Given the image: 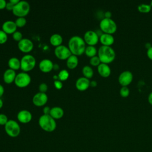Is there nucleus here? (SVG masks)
Returning <instances> with one entry per match:
<instances>
[{
    "instance_id": "obj_1",
    "label": "nucleus",
    "mask_w": 152,
    "mask_h": 152,
    "mask_svg": "<svg viewBox=\"0 0 152 152\" xmlns=\"http://www.w3.org/2000/svg\"><path fill=\"white\" fill-rule=\"evenodd\" d=\"M68 48L72 55L78 56L84 53L86 46L83 37L79 36H73L68 40Z\"/></svg>"
},
{
    "instance_id": "obj_2",
    "label": "nucleus",
    "mask_w": 152,
    "mask_h": 152,
    "mask_svg": "<svg viewBox=\"0 0 152 152\" xmlns=\"http://www.w3.org/2000/svg\"><path fill=\"white\" fill-rule=\"evenodd\" d=\"M97 56L101 63L109 64L115 60L116 53L111 46L102 45L97 50Z\"/></svg>"
},
{
    "instance_id": "obj_3",
    "label": "nucleus",
    "mask_w": 152,
    "mask_h": 152,
    "mask_svg": "<svg viewBox=\"0 0 152 152\" xmlns=\"http://www.w3.org/2000/svg\"><path fill=\"white\" fill-rule=\"evenodd\" d=\"M38 124L43 131L48 132L54 131L56 128V121L50 115H41L39 118Z\"/></svg>"
},
{
    "instance_id": "obj_4",
    "label": "nucleus",
    "mask_w": 152,
    "mask_h": 152,
    "mask_svg": "<svg viewBox=\"0 0 152 152\" xmlns=\"http://www.w3.org/2000/svg\"><path fill=\"white\" fill-rule=\"evenodd\" d=\"M99 27L103 33L113 34L117 30V25L112 18H103L100 21Z\"/></svg>"
},
{
    "instance_id": "obj_5",
    "label": "nucleus",
    "mask_w": 152,
    "mask_h": 152,
    "mask_svg": "<svg viewBox=\"0 0 152 152\" xmlns=\"http://www.w3.org/2000/svg\"><path fill=\"white\" fill-rule=\"evenodd\" d=\"M30 5L26 1H20L14 5L12 11L13 14L18 17H24L30 12Z\"/></svg>"
},
{
    "instance_id": "obj_6",
    "label": "nucleus",
    "mask_w": 152,
    "mask_h": 152,
    "mask_svg": "<svg viewBox=\"0 0 152 152\" xmlns=\"http://www.w3.org/2000/svg\"><path fill=\"white\" fill-rule=\"evenodd\" d=\"M20 69L23 71L27 72L32 70L36 66V58L30 54L24 55L20 59Z\"/></svg>"
},
{
    "instance_id": "obj_7",
    "label": "nucleus",
    "mask_w": 152,
    "mask_h": 152,
    "mask_svg": "<svg viewBox=\"0 0 152 152\" xmlns=\"http://www.w3.org/2000/svg\"><path fill=\"white\" fill-rule=\"evenodd\" d=\"M4 129L6 134L12 138L18 137L21 132L20 125L17 121L12 119L8 120L4 126Z\"/></svg>"
},
{
    "instance_id": "obj_8",
    "label": "nucleus",
    "mask_w": 152,
    "mask_h": 152,
    "mask_svg": "<svg viewBox=\"0 0 152 152\" xmlns=\"http://www.w3.org/2000/svg\"><path fill=\"white\" fill-rule=\"evenodd\" d=\"M31 83V77L26 72H21L17 74L14 83L15 86L20 88H24L28 86Z\"/></svg>"
},
{
    "instance_id": "obj_9",
    "label": "nucleus",
    "mask_w": 152,
    "mask_h": 152,
    "mask_svg": "<svg viewBox=\"0 0 152 152\" xmlns=\"http://www.w3.org/2000/svg\"><path fill=\"white\" fill-rule=\"evenodd\" d=\"M54 53L56 58L61 60L67 59L72 55L69 48L62 45L55 48Z\"/></svg>"
},
{
    "instance_id": "obj_10",
    "label": "nucleus",
    "mask_w": 152,
    "mask_h": 152,
    "mask_svg": "<svg viewBox=\"0 0 152 152\" xmlns=\"http://www.w3.org/2000/svg\"><path fill=\"white\" fill-rule=\"evenodd\" d=\"M83 39L88 46H94L97 44L99 40V36L95 31L88 30L84 33Z\"/></svg>"
},
{
    "instance_id": "obj_11",
    "label": "nucleus",
    "mask_w": 152,
    "mask_h": 152,
    "mask_svg": "<svg viewBox=\"0 0 152 152\" xmlns=\"http://www.w3.org/2000/svg\"><path fill=\"white\" fill-rule=\"evenodd\" d=\"M133 80V74L130 71L122 72L118 77V82L122 87H128Z\"/></svg>"
},
{
    "instance_id": "obj_12",
    "label": "nucleus",
    "mask_w": 152,
    "mask_h": 152,
    "mask_svg": "<svg viewBox=\"0 0 152 152\" xmlns=\"http://www.w3.org/2000/svg\"><path fill=\"white\" fill-rule=\"evenodd\" d=\"M17 46L20 51L26 54L31 52L34 47L33 42L28 38H23L18 42Z\"/></svg>"
},
{
    "instance_id": "obj_13",
    "label": "nucleus",
    "mask_w": 152,
    "mask_h": 152,
    "mask_svg": "<svg viewBox=\"0 0 152 152\" xmlns=\"http://www.w3.org/2000/svg\"><path fill=\"white\" fill-rule=\"evenodd\" d=\"M48 97L46 93L38 92L33 96L32 102L36 106L41 107L46 104V103L48 102Z\"/></svg>"
},
{
    "instance_id": "obj_14",
    "label": "nucleus",
    "mask_w": 152,
    "mask_h": 152,
    "mask_svg": "<svg viewBox=\"0 0 152 152\" xmlns=\"http://www.w3.org/2000/svg\"><path fill=\"white\" fill-rule=\"evenodd\" d=\"M18 121L22 124L29 123L32 119L31 113L26 109H23L18 112L17 115Z\"/></svg>"
},
{
    "instance_id": "obj_15",
    "label": "nucleus",
    "mask_w": 152,
    "mask_h": 152,
    "mask_svg": "<svg viewBox=\"0 0 152 152\" xmlns=\"http://www.w3.org/2000/svg\"><path fill=\"white\" fill-rule=\"evenodd\" d=\"M90 81L89 79L84 77H81L76 80L75 87L78 90L84 91L88 88L90 87Z\"/></svg>"
},
{
    "instance_id": "obj_16",
    "label": "nucleus",
    "mask_w": 152,
    "mask_h": 152,
    "mask_svg": "<svg viewBox=\"0 0 152 152\" xmlns=\"http://www.w3.org/2000/svg\"><path fill=\"white\" fill-rule=\"evenodd\" d=\"M17 28L15 21L11 20L5 21L2 25V30L7 34H12L17 31Z\"/></svg>"
},
{
    "instance_id": "obj_17",
    "label": "nucleus",
    "mask_w": 152,
    "mask_h": 152,
    "mask_svg": "<svg viewBox=\"0 0 152 152\" xmlns=\"http://www.w3.org/2000/svg\"><path fill=\"white\" fill-rule=\"evenodd\" d=\"M53 63L49 59H43L39 64L40 70L45 73H48L53 69Z\"/></svg>"
},
{
    "instance_id": "obj_18",
    "label": "nucleus",
    "mask_w": 152,
    "mask_h": 152,
    "mask_svg": "<svg viewBox=\"0 0 152 152\" xmlns=\"http://www.w3.org/2000/svg\"><path fill=\"white\" fill-rule=\"evenodd\" d=\"M99 40L103 46H111L114 43L115 39L113 34L103 33L99 37Z\"/></svg>"
},
{
    "instance_id": "obj_19",
    "label": "nucleus",
    "mask_w": 152,
    "mask_h": 152,
    "mask_svg": "<svg viewBox=\"0 0 152 152\" xmlns=\"http://www.w3.org/2000/svg\"><path fill=\"white\" fill-rule=\"evenodd\" d=\"M97 71L99 74L103 78L109 77L111 74V69L110 66L108 64L103 63H100L97 66Z\"/></svg>"
},
{
    "instance_id": "obj_20",
    "label": "nucleus",
    "mask_w": 152,
    "mask_h": 152,
    "mask_svg": "<svg viewBox=\"0 0 152 152\" xmlns=\"http://www.w3.org/2000/svg\"><path fill=\"white\" fill-rule=\"evenodd\" d=\"M17 74L15 71L8 68L6 69L3 74V80L7 84H11L14 82Z\"/></svg>"
},
{
    "instance_id": "obj_21",
    "label": "nucleus",
    "mask_w": 152,
    "mask_h": 152,
    "mask_svg": "<svg viewBox=\"0 0 152 152\" xmlns=\"http://www.w3.org/2000/svg\"><path fill=\"white\" fill-rule=\"evenodd\" d=\"M49 115L54 119H59L63 117L64 115V111L61 107L55 106L50 109Z\"/></svg>"
},
{
    "instance_id": "obj_22",
    "label": "nucleus",
    "mask_w": 152,
    "mask_h": 152,
    "mask_svg": "<svg viewBox=\"0 0 152 152\" xmlns=\"http://www.w3.org/2000/svg\"><path fill=\"white\" fill-rule=\"evenodd\" d=\"M66 66L69 69H73L75 68L78 64V56L74 55H71L67 59L66 62Z\"/></svg>"
},
{
    "instance_id": "obj_23",
    "label": "nucleus",
    "mask_w": 152,
    "mask_h": 152,
    "mask_svg": "<svg viewBox=\"0 0 152 152\" xmlns=\"http://www.w3.org/2000/svg\"><path fill=\"white\" fill-rule=\"evenodd\" d=\"M49 41L50 44L53 46H55L56 48L62 45L63 39L61 35H60L59 34L54 33L52 35H51V36L50 37Z\"/></svg>"
},
{
    "instance_id": "obj_24",
    "label": "nucleus",
    "mask_w": 152,
    "mask_h": 152,
    "mask_svg": "<svg viewBox=\"0 0 152 152\" xmlns=\"http://www.w3.org/2000/svg\"><path fill=\"white\" fill-rule=\"evenodd\" d=\"M8 65L9 66V68L13 69L14 71L18 70L20 68L21 64H20V60H19L16 57H12L9 59L8 61Z\"/></svg>"
},
{
    "instance_id": "obj_25",
    "label": "nucleus",
    "mask_w": 152,
    "mask_h": 152,
    "mask_svg": "<svg viewBox=\"0 0 152 152\" xmlns=\"http://www.w3.org/2000/svg\"><path fill=\"white\" fill-rule=\"evenodd\" d=\"M82 73L84 77L90 79L93 77L94 71L93 68L89 65H85L82 69Z\"/></svg>"
},
{
    "instance_id": "obj_26",
    "label": "nucleus",
    "mask_w": 152,
    "mask_h": 152,
    "mask_svg": "<svg viewBox=\"0 0 152 152\" xmlns=\"http://www.w3.org/2000/svg\"><path fill=\"white\" fill-rule=\"evenodd\" d=\"M84 53L87 56L91 58L94 56H96L97 50L94 46H87L86 48Z\"/></svg>"
},
{
    "instance_id": "obj_27",
    "label": "nucleus",
    "mask_w": 152,
    "mask_h": 152,
    "mask_svg": "<svg viewBox=\"0 0 152 152\" xmlns=\"http://www.w3.org/2000/svg\"><path fill=\"white\" fill-rule=\"evenodd\" d=\"M138 11L141 13H148L151 10V7L150 4H141L137 7Z\"/></svg>"
},
{
    "instance_id": "obj_28",
    "label": "nucleus",
    "mask_w": 152,
    "mask_h": 152,
    "mask_svg": "<svg viewBox=\"0 0 152 152\" xmlns=\"http://www.w3.org/2000/svg\"><path fill=\"white\" fill-rule=\"evenodd\" d=\"M69 76V73L68 71V70L65 69H63L61 70L58 74V80L61 81H66L68 78Z\"/></svg>"
},
{
    "instance_id": "obj_29",
    "label": "nucleus",
    "mask_w": 152,
    "mask_h": 152,
    "mask_svg": "<svg viewBox=\"0 0 152 152\" xmlns=\"http://www.w3.org/2000/svg\"><path fill=\"white\" fill-rule=\"evenodd\" d=\"M15 23L17 27H22L26 24L27 20L25 17H18L15 20Z\"/></svg>"
},
{
    "instance_id": "obj_30",
    "label": "nucleus",
    "mask_w": 152,
    "mask_h": 152,
    "mask_svg": "<svg viewBox=\"0 0 152 152\" xmlns=\"http://www.w3.org/2000/svg\"><path fill=\"white\" fill-rule=\"evenodd\" d=\"M119 94L121 95V97L125 98L128 97V96L129 95V89L128 87L126 86H124L122 87L119 90Z\"/></svg>"
},
{
    "instance_id": "obj_31",
    "label": "nucleus",
    "mask_w": 152,
    "mask_h": 152,
    "mask_svg": "<svg viewBox=\"0 0 152 152\" xmlns=\"http://www.w3.org/2000/svg\"><path fill=\"white\" fill-rule=\"evenodd\" d=\"M101 63L98 56H94L90 59V64L93 66H98Z\"/></svg>"
},
{
    "instance_id": "obj_32",
    "label": "nucleus",
    "mask_w": 152,
    "mask_h": 152,
    "mask_svg": "<svg viewBox=\"0 0 152 152\" xmlns=\"http://www.w3.org/2000/svg\"><path fill=\"white\" fill-rule=\"evenodd\" d=\"M8 40V34L2 30H0V44L6 43Z\"/></svg>"
},
{
    "instance_id": "obj_33",
    "label": "nucleus",
    "mask_w": 152,
    "mask_h": 152,
    "mask_svg": "<svg viewBox=\"0 0 152 152\" xmlns=\"http://www.w3.org/2000/svg\"><path fill=\"white\" fill-rule=\"evenodd\" d=\"M12 38L14 40L18 42L23 39V34L20 31L17 30L12 34Z\"/></svg>"
},
{
    "instance_id": "obj_34",
    "label": "nucleus",
    "mask_w": 152,
    "mask_h": 152,
    "mask_svg": "<svg viewBox=\"0 0 152 152\" xmlns=\"http://www.w3.org/2000/svg\"><path fill=\"white\" fill-rule=\"evenodd\" d=\"M8 121L7 116L4 113H0V125H5Z\"/></svg>"
},
{
    "instance_id": "obj_35",
    "label": "nucleus",
    "mask_w": 152,
    "mask_h": 152,
    "mask_svg": "<svg viewBox=\"0 0 152 152\" xmlns=\"http://www.w3.org/2000/svg\"><path fill=\"white\" fill-rule=\"evenodd\" d=\"M48 85L46 83H42L40 84V85L39 86V92L46 93V92L48 90Z\"/></svg>"
},
{
    "instance_id": "obj_36",
    "label": "nucleus",
    "mask_w": 152,
    "mask_h": 152,
    "mask_svg": "<svg viewBox=\"0 0 152 152\" xmlns=\"http://www.w3.org/2000/svg\"><path fill=\"white\" fill-rule=\"evenodd\" d=\"M53 85H54V87L58 90H61L63 87L62 82L59 80H55L53 82Z\"/></svg>"
},
{
    "instance_id": "obj_37",
    "label": "nucleus",
    "mask_w": 152,
    "mask_h": 152,
    "mask_svg": "<svg viewBox=\"0 0 152 152\" xmlns=\"http://www.w3.org/2000/svg\"><path fill=\"white\" fill-rule=\"evenodd\" d=\"M14 5H13L11 2H10V1L8 2L7 3V5H6V7L5 8L8 10V11H12L13 8H14Z\"/></svg>"
},
{
    "instance_id": "obj_38",
    "label": "nucleus",
    "mask_w": 152,
    "mask_h": 152,
    "mask_svg": "<svg viewBox=\"0 0 152 152\" xmlns=\"http://www.w3.org/2000/svg\"><path fill=\"white\" fill-rule=\"evenodd\" d=\"M50 109L49 106H45L43 109V113L44 115H49Z\"/></svg>"
},
{
    "instance_id": "obj_39",
    "label": "nucleus",
    "mask_w": 152,
    "mask_h": 152,
    "mask_svg": "<svg viewBox=\"0 0 152 152\" xmlns=\"http://www.w3.org/2000/svg\"><path fill=\"white\" fill-rule=\"evenodd\" d=\"M147 57L152 61V46L147 50Z\"/></svg>"
},
{
    "instance_id": "obj_40",
    "label": "nucleus",
    "mask_w": 152,
    "mask_h": 152,
    "mask_svg": "<svg viewBox=\"0 0 152 152\" xmlns=\"http://www.w3.org/2000/svg\"><path fill=\"white\" fill-rule=\"evenodd\" d=\"M7 2L5 0H0V10H2L5 8Z\"/></svg>"
},
{
    "instance_id": "obj_41",
    "label": "nucleus",
    "mask_w": 152,
    "mask_h": 152,
    "mask_svg": "<svg viewBox=\"0 0 152 152\" xmlns=\"http://www.w3.org/2000/svg\"><path fill=\"white\" fill-rule=\"evenodd\" d=\"M112 17V12L109 11H107L104 13V18H111Z\"/></svg>"
},
{
    "instance_id": "obj_42",
    "label": "nucleus",
    "mask_w": 152,
    "mask_h": 152,
    "mask_svg": "<svg viewBox=\"0 0 152 152\" xmlns=\"http://www.w3.org/2000/svg\"><path fill=\"white\" fill-rule=\"evenodd\" d=\"M97 86V83L96 81L93 80V81H90V87H96Z\"/></svg>"
},
{
    "instance_id": "obj_43",
    "label": "nucleus",
    "mask_w": 152,
    "mask_h": 152,
    "mask_svg": "<svg viewBox=\"0 0 152 152\" xmlns=\"http://www.w3.org/2000/svg\"><path fill=\"white\" fill-rule=\"evenodd\" d=\"M148 102L151 105H152V92H151L148 96Z\"/></svg>"
},
{
    "instance_id": "obj_44",
    "label": "nucleus",
    "mask_w": 152,
    "mask_h": 152,
    "mask_svg": "<svg viewBox=\"0 0 152 152\" xmlns=\"http://www.w3.org/2000/svg\"><path fill=\"white\" fill-rule=\"evenodd\" d=\"M4 93V87L0 84V98L3 96Z\"/></svg>"
},
{
    "instance_id": "obj_45",
    "label": "nucleus",
    "mask_w": 152,
    "mask_h": 152,
    "mask_svg": "<svg viewBox=\"0 0 152 152\" xmlns=\"http://www.w3.org/2000/svg\"><path fill=\"white\" fill-rule=\"evenodd\" d=\"M59 69V65L58 64H53V69L55 71H58Z\"/></svg>"
},
{
    "instance_id": "obj_46",
    "label": "nucleus",
    "mask_w": 152,
    "mask_h": 152,
    "mask_svg": "<svg viewBox=\"0 0 152 152\" xmlns=\"http://www.w3.org/2000/svg\"><path fill=\"white\" fill-rule=\"evenodd\" d=\"M20 0H10V2H11L13 5H16L17 3H18Z\"/></svg>"
},
{
    "instance_id": "obj_47",
    "label": "nucleus",
    "mask_w": 152,
    "mask_h": 152,
    "mask_svg": "<svg viewBox=\"0 0 152 152\" xmlns=\"http://www.w3.org/2000/svg\"><path fill=\"white\" fill-rule=\"evenodd\" d=\"M151 46H151V45L150 43H147L145 45V47L147 49L150 48Z\"/></svg>"
},
{
    "instance_id": "obj_48",
    "label": "nucleus",
    "mask_w": 152,
    "mask_h": 152,
    "mask_svg": "<svg viewBox=\"0 0 152 152\" xmlns=\"http://www.w3.org/2000/svg\"><path fill=\"white\" fill-rule=\"evenodd\" d=\"M3 104H4L3 101H2V100L1 99V98H0V109L2 107V106H3Z\"/></svg>"
},
{
    "instance_id": "obj_49",
    "label": "nucleus",
    "mask_w": 152,
    "mask_h": 152,
    "mask_svg": "<svg viewBox=\"0 0 152 152\" xmlns=\"http://www.w3.org/2000/svg\"><path fill=\"white\" fill-rule=\"evenodd\" d=\"M53 79H55V80H58V75H53Z\"/></svg>"
},
{
    "instance_id": "obj_50",
    "label": "nucleus",
    "mask_w": 152,
    "mask_h": 152,
    "mask_svg": "<svg viewBox=\"0 0 152 152\" xmlns=\"http://www.w3.org/2000/svg\"><path fill=\"white\" fill-rule=\"evenodd\" d=\"M150 6H151V7H152V1L150 2Z\"/></svg>"
}]
</instances>
